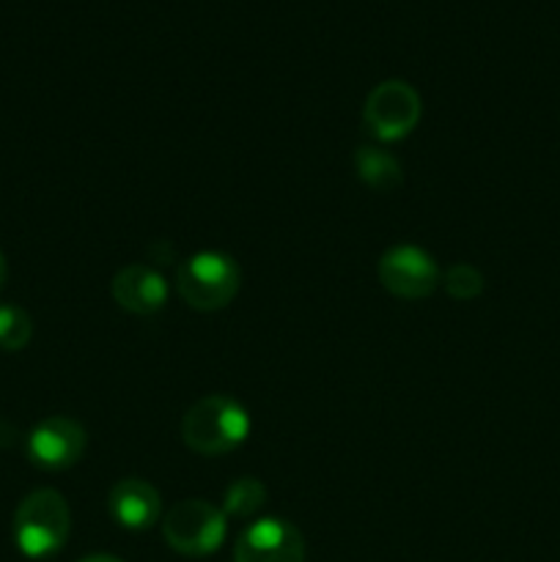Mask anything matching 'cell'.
Returning <instances> with one entry per match:
<instances>
[{
  "label": "cell",
  "instance_id": "6da1fadb",
  "mask_svg": "<svg viewBox=\"0 0 560 562\" xmlns=\"http://www.w3.org/2000/svg\"><path fill=\"white\" fill-rule=\"evenodd\" d=\"M250 415L228 395H206L187 409L181 439L198 456H225L245 445Z\"/></svg>",
  "mask_w": 560,
  "mask_h": 562
},
{
  "label": "cell",
  "instance_id": "7a4b0ae2",
  "mask_svg": "<svg viewBox=\"0 0 560 562\" xmlns=\"http://www.w3.org/2000/svg\"><path fill=\"white\" fill-rule=\"evenodd\" d=\"M71 530L66 497L55 488H36L27 494L14 514V543L25 558L42 560L64 549Z\"/></svg>",
  "mask_w": 560,
  "mask_h": 562
},
{
  "label": "cell",
  "instance_id": "3957f363",
  "mask_svg": "<svg viewBox=\"0 0 560 562\" xmlns=\"http://www.w3.org/2000/svg\"><path fill=\"white\" fill-rule=\"evenodd\" d=\"M242 285V269L228 252L201 250L179 263L176 289L192 311H220L231 305Z\"/></svg>",
  "mask_w": 560,
  "mask_h": 562
},
{
  "label": "cell",
  "instance_id": "277c9868",
  "mask_svg": "<svg viewBox=\"0 0 560 562\" xmlns=\"http://www.w3.org/2000/svg\"><path fill=\"white\" fill-rule=\"evenodd\" d=\"M228 532V516L206 499H181L163 516V536L173 552L184 558H206L217 552Z\"/></svg>",
  "mask_w": 560,
  "mask_h": 562
},
{
  "label": "cell",
  "instance_id": "5b68a950",
  "mask_svg": "<svg viewBox=\"0 0 560 562\" xmlns=\"http://www.w3.org/2000/svg\"><path fill=\"white\" fill-rule=\"evenodd\" d=\"M362 119L379 140H401L421 121V97L404 80H384L368 93Z\"/></svg>",
  "mask_w": 560,
  "mask_h": 562
},
{
  "label": "cell",
  "instance_id": "8992f818",
  "mask_svg": "<svg viewBox=\"0 0 560 562\" xmlns=\"http://www.w3.org/2000/svg\"><path fill=\"white\" fill-rule=\"evenodd\" d=\"M379 283L399 300H426L443 283V272L423 247L399 245L379 258Z\"/></svg>",
  "mask_w": 560,
  "mask_h": 562
},
{
  "label": "cell",
  "instance_id": "52a82bcc",
  "mask_svg": "<svg viewBox=\"0 0 560 562\" xmlns=\"http://www.w3.org/2000/svg\"><path fill=\"white\" fill-rule=\"evenodd\" d=\"M234 562H305V538L285 519H258L236 538Z\"/></svg>",
  "mask_w": 560,
  "mask_h": 562
},
{
  "label": "cell",
  "instance_id": "ba28073f",
  "mask_svg": "<svg viewBox=\"0 0 560 562\" xmlns=\"http://www.w3.org/2000/svg\"><path fill=\"white\" fill-rule=\"evenodd\" d=\"M86 453V428L71 417H47L27 434V459L49 472L69 470Z\"/></svg>",
  "mask_w": 560,
  "mask_h": 562
},
{
  "label": "cell",
  "instance_id": "9c48e42d",
  "mask_svg": "<svg viewBox=\"0 0 560 562\" xmlns=\"http://www.w3.org/2000/svg\"><path fill=\"white\" fill-rule=\"evenodd\" d=\"M110 289H113L115 305L126 313H135V316L159 313L168 300V283L148 263H130V267L119 269Z\"/></svg>",
  "mask_w": 560,
  "mask_h": 562
},
{
  "label": "cell",
  "instance_id": "30bf717a",
  "mask_svg": "<svg viewBox=\"0 0 560 562\" xmlns=\"http://www.w3.org/2000/svg\"><path fill=\"white\" fill-rule=\"evenodd\" d=\"M108 510L124 530H148L163 516V497L143 477H124L110 488Z\"/></svg>",
  "mask_w": 560,
  "mask_h": 562
},
{
  "label": "cell",
  "instance_id": "8fae6325",
  "mask_svg": "<svg viewBox=\"0 0 560 562\" xmlns=\"http://www.w3.org/2000/svg\"><path fill=\"white\" fill-rule=\"evenodd\" d=\"M355 170L360 176L362 184H368L377 192H393L399 190L404 181V170H401L399 159L390 151L379 146H360L355 151Z\"/></svg>",
  "mask_w": 560,
  "mask_h": 562
},
{
  "label": "cell",
  "instance_id": "7c38bea8",
  "mask_svg": "<svg viewBox=\"0 0 560 562\" xmlns=\"http://www.w3.org/2000/svg\"><path fill=\"white\" fill-rule=\"evenodd\" d=\"M264 503H267V488L258 477H236L223 494V514L247 519V516L258 514Z\"/></svg>",
  "mask_w": 560,
  "mask_h": 562
},
{
  "label": "cell",
  "instance_id": "4fadbf2b",
  "mask_svg": "<svg viewBox=\"0 0 560 562\" xmlns=\"http://www.w3.org/2000/svg\"><path fill=\"white\" fill-rule=\"evenodd\" d=\"M33 338V322L27 311L14 302L0 305V351H22Z\"/></svg>",
  "mask_w": 560,
  "mask_h": 562
},
{
  "label": "cell",
  "instance_id": "5bb4252c",
  "mask_svg": "<svg viewBox=\"0 0 560 562\" xmlns=\"http://www.w3.org/2000/svg\"><path fill=\"white\" fill-rule=\"evenodd\" d=\"M439 285H445L448 296L467 302V300H475V296L483 291V274L478 272L472 263H453L450 269H445L443 283Z\"/></svg>",
  "mask_w": 560,
  "mask_h": 562
},
{
  "label": "cell",
  "instance_id": "9a60e30c",
  "mask_svg": "<svg viewBox=\"0 0 560 562\" xmlns=\"http://www.w3.org/2000/svg\"><path fill=\"white\" fill-rule=\"evenodd\" d=\"M5 280H9V261H5L3 250H0V289L5 285Z\"/></svg>",
  "mask_w": 560,
  "mask_h": 562
},
{
  "label": "cell",
  "instance_id": "2e32d148",
  "mask_svg": "<svg viewBox=\"0 0 560 562\" xmlns=\"http://www.w3.org/2000/svg\"><path fill=\"white\" fill-rule=\"evenodd\" d=\"M82 562H124V560L113 558V554H91V558H86Z\"/></svg>",
  "mask_w": 560,
  "mask_h": 562
}]
</instances>
